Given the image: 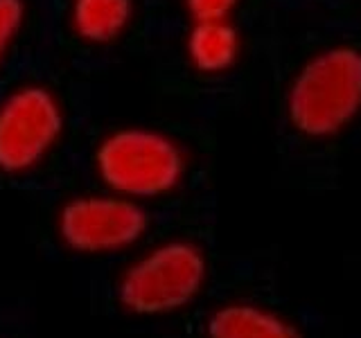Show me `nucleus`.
<instances>
[{"label":"nucleus","instance_id":"nucleus-4","mask_svg":"<svg viewBox=\"0 0 361 338\" xmlns=\"http://www.w3.org/2000/svg\"><path fill=\"white\" fill-rule=\"evenodd\" d=\"M203 280L201 253L190 244L156 248L122 282V302L133 311H165L188 302Z\"/></svg>","mask_w":361,"mask_h":338},{"label":"nucleus","instance_id":"nucleus-8","mask_svg":"<svg viewBox=\"0 0 361 338\" xmlns=\"http://www.w3.org/2000/svg\"><path fill=\"white\" fill-rule=\"evenodd\" d=\"M212 338H298L285 323L251 307L224 309L210 323Z\"/></svg>","mask_w":361,"mask_h":338},{"label":"nucleus","instance_id":"nucleus-6","mask_svg":"<svg viewBox=\"0 0 361 338\" xmlns=\"http://www.w3.org/2000/svg\"><path fill=\"white\" fill-rule=\"evenodd\" d=\"M244 50L242 32L231 20L190 23L183 41L188 65L201 77L228 75L240 63Z\"/></svg>","mask_w":361,"mask_h":338},{"label":"nucleus","instance_id":"nucleus-1","mask_svg":"<svg viewBox=\"0 0 361 338\" xmlns=\"http://www.w3.org/2000/svg\"><path fill=\"white\" fill-rule=\"evenodd\" d=\"M285 115L302 138L327 140L361 115V48L336 43L316 50L289 79Z\"/></svg>","mask_w":361,"mask_h":338},{"label":"nucleus","instance_id":"nucleus-2","mask_svg":"<svg viewBox=\"0 0 361 338\" xmlns=\"http://www.w3.org/2000/svg\"><path fill=\"white\" fill-rule=\"evenodd\" d=\"M185 165L183 146L172 135L140 124L106 133L95 149L99 178L131 201L172 192L183 178Z\"/></svg>","mask_w":361,"mask_h":338},{"label":"nucleus","instance_id":"nucleus-10","mask_svg":"<svg viewBox=\"0 0 361 338\" xmlns=\"http://www.w3.org/2000/svg\"><path fill=\"white\" fill-rule=\"evenodd\" d=\"M183 9L190 18L195 20H231L242 0H180Z\"/></svg>","mask_w":361,"mask_h":338},{"label":"nucleus","instance_id":"nucleus-5","mask_svg":"<svg viewBox=\"0 0 361 338\" xmlns=\"http://www.w3.org/2000/svg\"><path fill=\"white\" fill-rule=\"evenodd\" d=\"M147 228L145 212L127 196H79L59 214V232L68 246L106 253L131 246Z\"/></svg>","mask_w":361,"mask_h":338},{"label":"nucleus","instance_id":"nucleus-9","mask_svg":"<svg viewBox=\"0 0 361 338\" xmlns=\"http://www.w3.org/2000/svg\"><path fill=\"white\" fill-rule=\"evenodd\" d=\"M27 20L25 0H0V68L9 59L11 50Z\"/></svg>","mask_w":361,"mask_h":338},{"label":"nucleus","instance_id":"nucleus-3","mask_svg":"<svg viewBox=\"0 0 361 338\" xmlns=\"http://www.w3.org/2000/svg\"><path fill=\"white\" fill-rule=\"evenodd\" d=\"M66 113L59 95L43 84H20L0 99V172L23 174L59 144Z\"/></svg>","mask_w":361,"mask_h":338},{"label":"nucleus","instance_id":"nucleus-7","mask_svg":"<svg viewBox=\"0 0 361 338\" xmlns=\"http://www.w3.org/2000/svg\"><path fill=\"white\" fill-rule=\"evenodd\" d=\"M133 0H71L68 23L73 34L88 45H111L131 27Z\"/></svg>","mask_w":361,"mask_h":338}]
</instances>
